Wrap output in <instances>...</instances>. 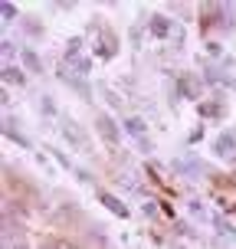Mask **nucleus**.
<instances>
[{"label":"nucleus","instance_id":"1","mask_svg":"<svg viewBox=\"0 0 236 249\" xmlns=\"http://www.w3.org/2000/svg\"><path fill=\"white\" fill-rule=\"evenodd\" d=\"M95 128H99V135L105 138L109 144H115V141H118V131H115V124H112V118H109V115H99Z\"/></svg>","mask_w":236,"mask_h":249},{"label":"nucleus","instance_id":"2","mask_svg":"<svg viewBox=\"0 0 236 249\" xmlns=\"http://www.w3.org/2000/svg\"><path fill=\"white\" fill-rule=\"evenodd\" d=\"M213 148H217V154H220V158H226V154H233V148H236V138H233V135H220Z\"/></svg>","mask_w":236,"mask_h":249},{"label":"nucleus","instance_id":"3","mask_svg":"<svg viewBox=\"0 0 236 249\" xmlns=\"http://www.w3.org/2000/svg\"><path fill=\"white\" fill-rule=\"evenodd\" d=\"M62 135H66V138H73V141L79 144V148L86 144V135H82V131H79V128H75L73 122H66V124H62Z\"/></svg>","mask_w":236,"mask_h":249},{"label":"nucleus","instance_id":"4","mask_svg":"<svg viewBox=\"0 0 236 249\" xmlns=\"http://www.w3.org/2000/svg\"><path fill=\"white\" fill-rule=\"evenodd\" d=\"M102 203H109V210H112V213H122V216H128V207H125V203H118L112 194H102Z\"/></svg>","mask_w":236,"mask_h":249},{"label":"nucleus","instance_id":"5","mask_svg":"<svg viewBox=\"0 0 236 249\" xmlns=\"http://www.w3.org/2000/svg\"><path fill=\"white\" fill-rule=\"evenodd\" d=\"M125 124H128V131H131L135 138H145V122H141V118H128Z\"/></svg>","mask_w":236,"mask_h":249},{"label":"nucleus","instance_id":"6","mask_svg":"<svg viewBox=\"0 0 236 249\" xmlns=\"http://www.w3.org/2000/svg\"><path fill=\"white\" fill-rule=\"evenodd\" d=\"M46 249H79V246H75V243H69V239H59V236H56V239H46Z\"/></svg>","mask_w":236,"mask_h":249},{"label":"nucleus","instance_id":"7","mask_svg":"<svg viewBox=\"0 0 236 249\" xmlns=\"http://www.w3.org/2000/svg\"><path fill=\"white\" fill-rule=\"evenodd\" d=\"M3 79H7V82H13V79H17V86L23 82V75H20V69H13V66H7V69H3Z\"/></svg>","mask_w":236,"mask_h":249},{"label":"nucleus","instance_id":"8","mask_svg":"<svg viewBox=\"0 0 236 249\" xmlns=\"http://www.w3.org/2000/svg\"><path fill=\"white\" fill-rule=\"evenodd\" d=\"M23 62L30 66V69H39V59L33 56V53H23Z\"/></svg>","mask_w":236,"mask_h":249}]
</instances>
